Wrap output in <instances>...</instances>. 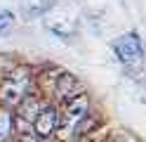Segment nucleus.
<instances>
[{
    "label": "nucleus",
    "mask_w": 146,
    "mask_h": 142,
    "mask_svg": "<svg viewBox=\"0 0 146 142\" xmlns=\"http://www.w3.org/2000/svg\"><path fill=\"white\" fill-rule=\"evenodd\" d=\"M87 116V95H76L66 102V133L73 130L80 121Z\"/></svg>",
    "instance_id": "7ed1b4c3"
},
{
    "label": "nucleus",
    "mask_w": 146,
    "mask_h": 142,
    "mask_svg": "<svg viewBox=\"0 0 146 142\" xmlns=\"http://www.w3.org/2000/svg\"><path fill=\"white\" fill-rule=\"evenodd\" d=\"M76 78H73V76L71 73H64L61 76V78H59V85H57V95H61V97H66V95L73 90V88H76Z\"/></svg>",
    "instance_id": "423d86ee"
},
{
    "label": "nucleus",
    "mask_w": 146,
    "mask_h": 142,
    "mask_svg": "<svg viewBox=\"0 0 146 142\" xmlns=\"http://www.w3.org/2000/svg\"><path fill=\"white\" fill-rule=\"evenodd\" d=\"M35 111H40V104L35 102V100H26V102H24V107H21V116L35 121V116H38Z\"/></svg>",
    "instance_id": "0eeeda50"
},
{
    "label": "nucleus",
    "mask_w": 146,
    "mask_h": 142,
    "mask_svg": "<svg viewBox=\"0 0 146 142\" xmlns=\"http://www.w3.org/2000/svg\"><path fill=\"white\" fill-rule=\"evenodd\" d=\"M113 50H115V55H118V59L125 62V64H137V62H141V57H144L141 40H139L134 33L120 36V38L113 43Z\"/></svg>",
    "instance_id": "f257e3e1"
},
{
    "label": "nucleus",
    "mask_w": 146,
    "mask_h": 142,
    "mask_svg": "<svg viewBox=\"0 0 146 142\" xmlns=\"http://www.w3.org/2000/svg\"><path fill=\"white\" fill-rule=\"evenodd\" d=\"M57 126H59V114L52 107H42L38 111V116H35V121H33V128L40 137H50L57 130Z\"/></svg>",
    "instance_id": "20e7f679"
},
{
    "label": "nucleus",
    "mask_w": 146,
    "mask_h": 142,
    "mask_svg": "<svg viewBox=\"0 0 146 142\" xmlns=\"http://www.w3.org/2000/svg\"><path fill=\"white\" fill-rule=\"evenodd\" d=\"M12 133V114L0 109V142H5Z\"/></svg>",
    "instance_id": "39448f33"
},
{
    "label": "nucleus",
    "mask_w": 146,
    "mask_h": 142,
    "mask_svg": "<svg viewBox=\"0 0 146 142\" xmlns=\"http://www.w3.org/2000/svg\"><path fill=\"white\" fill-rule=\"evenodd\" d=\"M14 142H38V140H35L33 135H21V137H17Z\"/></svg>",
    "instance_id": "1a4fd4ad"
},
{
    "label": "nucleus",
    "mask_w": 146,
    "mask_h": 142,
    "mask_svg": "<svg viewBox=\"0 0 146 142\" xmlns=\"http://www.w3.org/2000/svg\"><path fill=\"white\" fill-rule=\"evenodd\" d=\"M12 22H14V14H12V12H0V31L7 28Z\"/></svg>",
    "instance_id": "6e6552de"
},
{
    "label": "nucleus",
    "mask_w": 146,
    "mask_h": 142,
    "mask_svg": "<svg viewBox=\"0 0 146 142\" xmlns=\"http://www.w3.org/2000/svg\"><path fill=\"white\" fill-rule=\"evenodd\" d=\"M26 83H29L26 76H12V78H7L3 83V88H0V100L5 104H19L24 92H26Z\"/></svg>",
    "instance_id": "f03ea898"
}]
</instances>
